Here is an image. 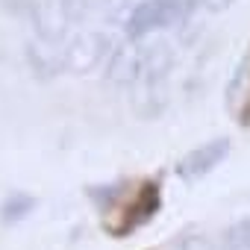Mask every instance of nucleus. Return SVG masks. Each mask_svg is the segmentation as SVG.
<instances>
[{"label": "nucleus", "mask_w": 250, "mask_h": 250, "mask_svg": "<svg viewBox=\"0 0 250 250\" xmlns=\"http://www.w3.org/2000/svg\"><path fill=\"white\" fill-rule=\"evenodd\" d=\"M232 150V142L229 139H212L194 150H188L180 162H177V177L183 183H197L203 177H209Z\"/></svg>", "instance_id": "20e7f679"}, {"label": "nucleus", "mask_w": 250, "mask_h": 250, "mask_svg": "<svg viewBox=\"0 0 250 250\" xmlns=\"http://www.w3.org/2000/svg\"><path fill=\"white\" fill-rule=\"evenodd\" d=\"M186 15H188L186 0H142V3L133 6V12L127 18V36H130V42H142V39L153 36L156 30L183 24Z\"/></svg>", "instance_id": "f257e3e1"}, {"label": "nucleus", "mask_w": 250, "mask_h": 250, "mask_svg": "<svg viewBox=\"0 0 250 250\" xmlns=\"http://www.w3.org/2000/svg\"><path fill=\"white\" fill-rule=\"evenodd\" d=\"M235 3V0H197V6H203L206 12H224Z\"/></svg>", "instance_id": "0eeeda50"}, {"label": "nucleus", "mask_w": 250, "mask_h": 250, "mask_svg": "<svg viewBox=\"0 0 250 250\" xmlns=\"http://www.w3.org/2000/svg\"><path fill=\"white\" fill-rule=\"evenodd\" d=\"M106 56H109V39L97 30H85L74 36L68 44H62V68L77 71V74L97 68Z\"/></svg>", "instance_id": "7ed1b4c3"}, {"label": "nucleus", "mask_w": 250, "mask_h": 250, "mask_svg": "<svg viewBox=\"0 0 250 250\" xmlns=\"http://www.w3.org/2000/svg\"><path fill=\"white\" fill-rule=\"evenodd\" d=\"M106 77L118 85H133L139 80V47H118L109 50V68Z\"/></svg>", "instance_id": "39448f33"}, {"label": "nucleus", "mask_w": 250, "mask_h": 250, "mask_svg": "<svg viewBox=\"0 0 250 250\" xmlns=\"http://www.w3.org/2000/svg\"><path fill=\"white\" fill-rule=\"evenodd\" d=\"M33 209H36V197H33V194H27V191H12V194L3 200V206H0V221H3V224H18V221H24Z\"/></svg>", "instance_id": "423d86ee"}, {"label": "nucleus", "mask_w": 250, "mask_h": 250, "mask_svg": "<svg viewBox=\"0 0 250 250\" xmlns=\"http://www.w3.org/2000/svg\"><path fill=\"white\" fill-rule=\"evenodd\" d=\"M159 209H162V188H159V183L145 180L139 186V191L130 197V203L124 206V212L118 215V224H103V227L112 238H124V235L142 229L145 224H150L159 215Z\"/></svg>", "instance_id": "f03ea898"}]
</instances>
